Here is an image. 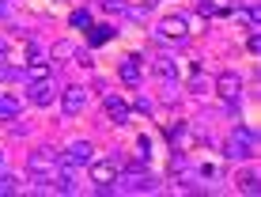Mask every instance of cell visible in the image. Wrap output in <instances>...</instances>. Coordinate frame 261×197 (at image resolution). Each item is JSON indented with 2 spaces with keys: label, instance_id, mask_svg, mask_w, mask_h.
Returning <instances> with one entry per match:
<instances>
[{
  "label": "cell",
  "instance_id": "obj_6",
  "mask_svg": "<svg viewBox=\"0 0 261 197\" xmlns=\"http://www.w3.org/2000/svg\"><path fill=\"white\" fill-rule=\"evenodd\" d=\"M151 72L167 84V98H174V87H178V61L170 53H151Z\"/></svg>",
  "mask_w": 261,
  "mask_h": 197
},
{
  "label": "cell",
  "instance_id": "obj_12",
  "mask_svg": "<svg viewBox=\"0 0 261 197\" xmlns=\"http://www.w3.org/2000/svg\"><path fill=\"white\" fill-rule=\"evenodd\" d=\"M159 38H186L190 34V19L186 15H167V19H159Z\"/></svg>",
  "mask_w": 261,
  "mask_h": 197
},
{
  "label": "cell",
  "instance_id": "obj_3",
  "mask_svg": "<svg viewBox=\"0 0 261 197\" xmlns=\"http://www.w3.org/2000/svg\"><path fill=\"white\" fill-rule=\"evenodd\" d=\"M121 163L125 159H118V156H110V159H91V182H95V190L98 193H114L118 190V171H121Z\"/></svg>",
  "mask_w": 261,
  "mask_h": 197
},
{
  "label": "cell",
  "instance_id": "obj_13",
  "mask_svg": "<svg viewBox=\"0 0 261 197\" xmlns=\"http://www.w3.org/2000/svg\"><path fill=\"white\" fill-rule=\"evenodd\" d=\"M114 34H118V31H114L110 23H98V27H91V31H87V42H91V46H106Z\"/></svg>",
  "mask_w": 261,
  "mask_h": 197
},
{
  "label": "cell",
  "instance_id": "obj_16",
  "mask_svg": "<svg viewBox=\"0 0 261 197\" xmlns=\"http://www.w3.org/2000/svg\"><path fill=\"white\" fill-rule=\"evenodd\" d=\"M76 50H80V46H72V42L61 38V42H53L49 57H53V61H76Z\"/></svg>",
  "mask_w": 261,
  "mask_h": 197
},
{
  "label": "cell",
  "instance_id": "obj_20",
  "mask_svg": "<svg viewBox=\"0 0 261 197\" xmlns=\"http://www.w3.org/2000/svg\"><path fill=\"white\" fill-rule=\"evenodd\" d=\"M76 65H80V68H91V53H87V50H76Z\"/></svg>",
  "mask_w": 261,
  "mask_h": 197
},
{
  "label": "cell",
  "instance_id": "obj_24",
  "mask_svg": "<svg viewBox=\"0 0 261 197\" xmlns=\"http://www.w3.org/2000/svg\"><path fill=\"white\" fill-rule=\"evenodd\" d=\"M137 110H144V114H151V98H144V95H140V98H137Z\"/></svg>",
  "mask_w": 261,
  "mask_h": 197
},
{
  "label": "cell",
  "instance_id": "obj_23",
  "mask_svg": "<svg viewBox=\"0 0 261 197\" xmlns=\"http://www.w3.org/2000/svg\"><path fill=\"white\" fill-rule=\"evenodd\" d=\"M246 50H250V53H254V57H257V50H261V42H257V34H250V38H246Z\"/></svg>",
  "mask_w": 261,
  "mask_h": 197
},
{
  "label": "cell",
  "instance_id": "obj_8",
  "mask_svg": "<svg viewBox=\"0 0 261 197\" xmlns=\"http://www.w3.org/2000/svg\"><path fill=\"white\" fill-rule=\"evenodd\" d=\"M102 103H106V114H110V121H114V125H129L133 110H129V103H125L121 95H114V91H102Z\"/></svg>",
  "mask_w": 261,
  "mask_h": 197
},
{
  "label": "cell",
  "instance_id": "obj_7",
  "mask_svg": "<svg viewBox=\"0 0 261 197\" xmlns=\"http://www.w3.org/2000/svg\"><path fill=\"white\" fill-rule=\"evenodd\" d=\"M91 140H72V144L65 148V152H61V163H65V167H87V163H91Z\"/></svg>",
  "mask_w": 261,
  "mask_h": 197
},
{
  "label": "cell",
  "instance_id": "obj_19",
  "mask_svg": "<svg viewBox=\"0 0 261 197\" xmlns=\"http://www.w3.org/2000/svg\"><path fill=\"white\" fill-rule=\"evenodd\" d=\"M72 27H91V15L87 12H72Z\"/></svg>",
  "mask_w": 261,
  "mask_h": 197
},
{
  "label": "cell",
  "instance_id": "obj_9",
  "mask_svg": "<svg viewBox=\"0 0 261 197\" xmlns=\"http://www.w3.org/2000/svg\"><path fill=\"white\" fill-rule=\"evenodd\" d=\"M84 106H87V87L68 84L65 91H61V110H65V114H80Z\"/></svg>",
  "mask_w": 261,
  "mask_h": 197
},
{
  "label": "cell",
  "instance_id": "obj_22",
  "mask_svg": "<svg viewBox=\"0 0 261 197\" xmlns=\"http://www.w3.org/2000/svg\"><path fill=\"white\" fill-rule=\"evenodd\" d=\"M223 12V8H216V4H208V0H204V4H201V15H220Z\"/></svg>",
  "mask_w": 261,
  "mask_h": 197
},
{
  "label": "cell",
  "instance_id": "obj_15",
  "mask_svg": "<svg viewBox=\"0 0 261 197\" xmlns=\"http://www.w3.org/2000/svg\"><path fill=\"white\" fill-rule=\"evenodd\" d=\"M27 80H49V61L31 57V61H27Z\"/></svg>",
  "mask_w": 261,
  "mask_h": 197
},
{
  "label": "cell",
  "instance_id": "obj_2",
  "mask_svg": "<svg viewBox=\"0 0 261 197\" xmlns=\"http://www.w3.org/2000/svg\"><path fill=\"white\" fill-rule=\"evenodd\" d=\"M118 190H129V193H155L159 182H155V175L144 167V159H137V163H121V171H118Z\"/></svg>",
  "mask_w": 261,
  "mask_h": 197
},
{
  "label": "cell",
  "instance_id": "obj_10",
  "mask_svg": "<svg viewBox=\"0 0 261 197\" xmlns=\"http://www.w3.org/2000/svg\"><path fill=\"white\" fill-rule=\"evenodd\" d=\"M27 98H31L34 106H49L53 98H57V87H53V80H31V87H27Z\"/></svg>",
  "mask_w": 261,
  "mask_h": 197
},
{
  "label": "cell",
  "instance_id": "obj_5",
  "mask_svg": "<svg viewBox=\"0 0 261 197\" xmlns=\"http://www.w3.org/2000/svg\"><path fill=\"white\" fill-rule=\"evenodd\" d=\"M216 95H220L223 106H231V110L242 103V76L235 72V68H223V72L216 76Z\"/></svg>",
  "mask_w": 261,
  "mask_h": 197
},
{
  "label": "cell",
  "instance_id": "obj_21",
  "mask_svg": "<svg viewBox=\"0 0 261 197\" xmlns=\"http://www.w3.org/2000/svg\"><path fill=\"white\" fill-rule=\"evenodd\" d=\"M4 80H15V68H12V65H4V61H0V84H4Z\"/></svg>",
  "mask_w": 261,
  "mask_h": 197
},
{
  "label": "cell",
  "instance_id": "obj_27",
  "mask_svg": "<svg viewBox=\"0 0 261 197\" xmlns=\"http://www.w3.org/2000/svg\"><path fill=\"white\" fill-rule=\"evenodd\" d=\"M0 171H4V152H0Z\"/></svg>",
  "mask_w": 261,
  "mask_h": 197
},
{
  "label": "cell",
  "instance_id": "obj_11",
  "mask_svg": "<svg viewBox=\"0 0 261 197\" xmlns=\"http://www.w3.org/2000/svg\"><path fill=\"white\" fill-rule=\"evenodd\" d=\"M118 76H121L129 87H137V84H140V76H144V61L137 57V53L121 57V61H118Z\"/></svg>",
  "mask_w": 261,
  "mask_h": 197
},
{
  "label": "cell",
  "instance_id": "obj_18",
  "mask_svg": "<svg viewBox=\"0 0 261 197\" xmlns=\"http://www.w3.org/2000/svg\"><path fill=\"white\" fill-rule=\"evenodd\" d=\"M137 152H140L144 163H148V159H151V140H148V137H140V140H137Z\"/></svg>",
  "mask_w": 261,
  "mask_h": 197
},
{
  "label": "cell",
  "instance_id": "obj_1",
  "mask_svg": "<svg viewBox=\"0 0 261 197\" xmlns=\"http://www.w3.org/2000/svg\"><path fill=\"white\" fill-rule=\"evenodd\" d=\"M61 171V152L42 144L31 152V159H27V178H31V190L38 193H53V178Z\"/></svg>",
  "mask_w": 261,
  "mask_h": 197
},
{
  "label": "cell",
  "instance_id": "obj_4",
  "mask_svg": "<svg viewBox=\"0 0 261 197\" xmlns=\"http://www.w3.org/2000/svg\"><path fill=\"white\" fill-rule=\"evenodd\" d=\"M227 156L231 159H254L257 156V133L250 125H235L227 137Z\"/></svg>",
  "mask_w": 261,
  "mask_h": 197
},
{
  "label": "cell",
  "instance_id": "obj_25",
  "mask_svg": "<svg viewBox=\"0 0 261 197\" xmlns=\"http://www.w3.org/2000/svg\"><path fill=\"white\" fill-rule=\"evenodd\" d=\"M0 61H8V46H4V42H0Z\"/></svg>",
  "mask_w": 261,
  "mask_h": 197
},
{
  "label": "cell",
  "instance_id": "obj_14",
  "mask_svg": "<svg viewBox=\"0 0 261 197\" xmlns=\"http://www.w3.org/2000/svg\"><path fill=\"white\" fill-rule=\"evenodd\" d=\"M257 182H261V178H257V171H242V175L235 178V186H239V193H250V197H254V193L261 190V186H257Z\"/></svg>",
  "mask_w": 261,
  "mask_h": 197
},
{
  "label": "cell",
  "instance_id": "obj_26",
  "mask_svg": "<svg viewBox=\"0 0 261 197\" xmlns=\"http://www.w3.org/2000/svg\"><path fill=\"white\" fill-rule=\"evenodd\" d=\"M4 15H8V4H4V0H0V19H4Z\"/></svg>",
  "mask_w": 261,
  "mask_h": 197
},
{
  "label": "cell",
  "instance_id": "obj_17",
  "mask_svg": "<svg viewBox=\"0 0 261 197\" xmlns=\"http://www.w3.org/2000/svg\"><path fill=\"white\" fill-rule=\"evenodd\" d=\"M0 118H4V121H15V118H19V103H15L12 95H0Z\"/></svg>",
  "mask_w": 261,
  "mask_h": 197
}]
</instances>
